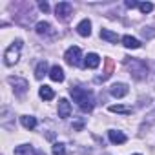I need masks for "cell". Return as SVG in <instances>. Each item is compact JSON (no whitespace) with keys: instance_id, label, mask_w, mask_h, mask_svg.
Listing matches in <instances>:
<instances>
[{"instance_id":"1","label":"cell","mask_w":155,"mask_h":155,"mask_svg":"<svg viewBox=\"0 0 155 155\" xmlns=\"http://www.w3.org/2000/svg\"><path fill=\"white\" fill-rule=\"evenodd\" d=\"M69 93H71L73 101L79 104V108H81V110H84V111H91V110H93L95 101H93L91 91L82 90V88H71V90H69Z\"/></svg>"},{"instance_id":"2","label":"cell","mask_w":155,"mask_h":155,"mask_svg":"<svg viewBox=\"0 0 155 155\" xmlns=\"http://www.w3.org/2000/svg\"><path fill=\"white\" fill-rule=\"evenodd\" d=\"M124 66L128 68L130 75L137 81H142V79L148 77V64L144 60H140V58H126Z\"/></svg>"},{"instance_id":"3","label":"cell","mask_w":155,"mask_h":155,"mask_svg":"<svg viewBox=\"0 0 155 155\" xmlns=\"http://www.w3.org/2000/svg\"><path fill=\"white\" fill-rule=\"evenodd\" d=\"M20 48H22V40H15L6 51H4V64L6 66H15L20 58Z\"/></svg>"},{"instance_id":"4","label":"cell","mask_w":155,"mask_h":155,"mask_svg":"<svg viewBox=\"0 0 155 155\" xmlns=\"http://www.w3.org/2000/svg\"><path fill=\"white\" fill-rule=\"evenodd\" d=\"M55 13H57V18L62 20V22H68L69 17L73 15V6L69 2H58L57 8H55Z\"/></svg>"},{"instance_id":"5","label":"cell","mask_w":155,"mask_h":155,"mask_svg":"<svg viewBox=\"0 0 155 155\" xmlns=\"http://www.w3.org/2000/svg\"><path fill=\"white\" fill-rule=\"evenodd\" d=\"M81 55H82V51H81L79 46H71V48L66 51L64 60H66L69 66H79V64H81Z\"/></svg>"},{"instance_id":"6","label":"cell","mask_w":155,"mask_h":155,"mask_svg":"<svg viewBox=\"0 0 155 155\" xmlns=\"http://www.w3.org/2000/svg\"><path fill=\"white\" fill-rule=\"evenodd\" d=\"M8 82L13 86V90H15V93H17V95H24V93L28 91V88H29L28 81H26V79H22V77H9Z\"/></svg>"},{"instance_id":"7","label":"cell","mask_w":155,"mask_h":155,"mask_svg":"<svg viewBox=\"0 0 155 155\" xmlns=\"http://www.w3.org/2000/svg\"><path fill=\"white\" fill-rule=\"evenodd\" d=\"M110 93H111V97H115V99H122V97L128 95V84L117 82V84H113V86L110 88Z\"/></svg>"},{"instance_id":"8","label":"cell","mask_w":155,"mask_h":155,"mask_svg":"<svg viewBox=\"0 0 155 155\" xmlns=\"http://www.w3.org/2000/svg\"><path fill=\"white\" fill-rule=\"evenodd\" d=\"M99 64H101V57H99L97 53H88V55L84 57V66H86V68L95 69V68H99Z\"/></svg>"},{"instance_id":"9","label":"cell","mask_w":155,"mask_h":155,"mask_svg":"<svg viewBox=\"0 0 155 155\" xmlns=\"http://www.w3.org/2000/svg\"><path fill=\"white\" fill-rule=\"evenodd\" d=\"M69 115H71V104L66 99H60L58 101V117L60 119H68Z\"/></svg>"},{"instance_id":"10","label":"cell","mask_w":155,"mask_h":155,"mask_svg":"<svg viewBox=\"0 0 155 155\" xmlns=\"http://www.w3.org/2000/svg\"><path fill=\"white\" fill-rule=\"evenodd\" d=\"M15 155H42V153H38L31 144H20L15 148Z\"/></svg>"},{"instance_id":"11","label":"cell","mask_w":155,"mask_h":155,"mask_svg":"<svg viewBox=\"0 0 155 155\" xmlns=\"http://www.w3.org/2000/svg\"><path fill=\"white\" fill-rule=\"evenodd\" d=\"M108 137H110V140H111L113 144H122V142H126V135H124L122 131H119V130H110V131H108Z\"/></svg>"},{"instance_id":"12","label":"cell","mask_w":155,"mask_h":155,"mask_svg":"<svg viewBox=\"0 0 155 155\" xmlns=\"http://www.w3.org/2000/svg\"><path fill=\"white\" fill-rule=\"evenodd\" d=\"M77 33H79L81 37H90L91 35V22L86 18V20H82L79 26H77Z\"/></svg>"},{"instance_id":"13","label":"cell","mask_w":155,"mask_h":155,"mask_svg":"<svg viewBox=\"0 0 155 155\" xmlns=\"http://www.w3.org/2000/svg\"><path fill=\"white\" fill-rule=\"evenodd\" d=\"M49 79L55 81V82H62V81H64V71H62L60 66H53V68L49 69Z\"/></svg>"},{"instance_id":"14","label":"cell","mask_w":155,"mask_h":155,"mask_svg":"<svg viewBox=\"0 0 155 155\" xmlns=\"http://www.w3.org/2000/svg\"><path fill=\"white\" fill-rule=\"evenodd\" d=\"M122 44H124L128 49H137V48H140V42H139L135 37H130V35L122 37Z\"/></svg>"},{"instance_id":"15","label":"cell","mask_w":155,"mask_h":155,"mask_svg":"<svg viewBox=\"0 0 155 155\" xmlns=\"http://www.w3.org/2000/svg\"><path fill=\"white\" fill-rule=\"evenodd\" d=\"M20 122H22V126H24L26 130H33V128L37 126V119H35L33 115H22V117H20Z\"/></svg>"},{"instance_id":"16","label":"cell","mask_w":155,"mask_h":155,"mask_svg":"<svg viewBox=\"0 0 155 155\" xmlns=\"http://www.w3.org/2000/svg\"><path fill=\"white\" fill-rule=\"evenodd\" d=\"M46 73H48V62H46V60H40V62L37 64V68H35V77L40 81V79H44Z\"/></svg>"},{"instance_id":"17","label":"cell","mask_w":155,"mask_h":155,"mask_svg":"<svg viewBox=\"0 0 155 155\" xmlns=\"http://www.w3.org/2000/svg\"><path fill=\"white\" fill-rule=\"evenodd\" d=\"M35 29H37V33H38V35H48V33H51V24L42 20V22H37Z\"/></svg>"},{"instance_id":"18","label":"cell","mask_w":155,"mask_h":155,"mask_svg":"<svg viewBox=\"0 0 155 155\" xmlns=\"http://www.w3.org/2000/svg\"><path fill=\"white\" fill-rule=\"evenodd\" d=\"M101 38H104L108 42H119V35L110 29H101Z\"/></svg>"},{"instance_id":"19","label":"cell","mask_w":155,"mask_h":155,"mask_svg":"<svg viewBox=\"0 0 155 155\" xmlns=\"http://www.w3.org/2000/svg\"><path fill=\"white\" fill-rule=\"evenodd\" d=\"M38 95H40V99H44V101H51V99L55 97V93H53V90H51L49 86H42V88L38 90Z\"/></svg>"},{"instance_id":"20","label":"cell","mask_w":155,"mask_h":155,"mask_svg":"<svg viewBox=\"0 0 155 155\" xmlns=\"http://www.w3.org/2000/svg\"><path fill=\"white\" fill-rule=\"evenodd\" d=\"M151 124H155V108L146 115V119H144V124H142V128H140V131L144 130V128H150Z\"/></svg>"},{"instance_id":"21","label":"cell","mask_w":155,"mask_h":155,"mask_svg":"<svg viewBox=\"0 0 155 155\" xmlns=\"http://www.w3.org/2000/svg\"><path fill=\"white\" fill-rule=\"evenodd\" d=\"M110 111L111 113H124V115H128V113H131V108H126V106H110Z\"/></svg>"},{"instance_id":"22","label":"cell","mask_w":155,"mask_h":155,"mask_svg":"<svg viewBox=\"0 0 155 155\" xmlns=\"http://www.w3.org/2000/svg\"><path fill=\"white\" fill-rule=\"evenodd\" d=\"M53 155H66V146L62 142H55L53 144Z\"/></svg>"},{"instance_id":"23","label":"cell","mask_w":155,"mask_h":155,"mask_svg":"<svg viewBox=\"0 0 155 155\" xmlns=\"http://www.w3.org/2000/svg\"><path fill=\"white\" fill-rule=\"evenodd\" d=\"M104 64H106V71H104V75H106L108 79H110V77H111V73H113V68H115V64H113V60H111V58H106V60H104Z\"/></svg>"},{"instance_id":"24","label":"cell","mask_w":155,"mask_h":155,"mask_svg":"<svg viewBox=\"0 0 155 155\" xmlns=\"http://www.w3.org/2000/svg\"><path fill=\"white\" fill-rule=\"evenodd\" d=\"M139 9H140L142 13H150V11H153V4H151V2H140V4H139Z\"/></svg>"},{"instance_id":"25","label":"cell","mask_w":155,"mask_h":155,"mask_svg":"<svg viewBox=\"0 0 155 155\" xmlns=\"http://www.w3.org/2000/svg\"><path fill=\"white\" fill-rule=\"evenodd\" d=\"M126 8L128 9H133V8H139V4L135 2V0H126Z\"/></svg>"},{"instance_id":"26","label":"cell","mask_w":155,"mask_h":155,"mask_svg":"<svg viewBox=\"0 0 155 155\" xmlns=\"http://www.w3.org/2000/svg\"><path fill=\"white\" fill-rule=\"evenodd\" d=\"M38 8H40L44 13H48V11H49V4H48V2H40V4H38Z\"/></svg>"},{"instance_id":"27","label":"cell","mask_w":155,"mask_h":155,"mask_svg":"<svg viewBox=\"0 0 155 155\" xmlns=\"http://www.w3.org/2000/svg\"><path fill=\"white\" fill-rule=\"evenodd\" d=\"M148 29H150V28H144V29H142V35H144L146 38H148V37H153V35H155V31H148Z\"/></svg>"},{"instance_id":"28","label":"cell","mask_w":155,"mask_h":155,"mask_svg":"<svg viewBox=\"0 0 155 155\" xmlns=\"http://www.w3.org/2000/svg\"><path fill=\"white\" fill-rule=\"evenodd\" d=\"M81 128H82V122H81V120L73 124V130H81Z\"/></svg>"},{"instance_id":"29","label":"cell","mask_w":155,"mask_h":155,"mask_svg":"<svg viewBox=\"0 0 155 155\" xmlns=\"http://www.w3.org/2000/svg\"><path fill=\"white\" fill-rule=\"evenodd\" d=\"M133 155H140V153H133Z\"/></svg>"}]
</instances>
